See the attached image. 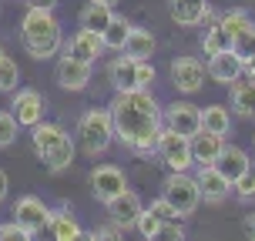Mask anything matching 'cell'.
Wrapping results in <instances>:
<instances>
[{
  "label": "cell",
  "mask_w": 255,
  "mask_h": 241,
  "mask_svg": "<svg viewBox=\"0 0 255 241\" xmlns=\"http://www.w3.org/2000/svg\"><path fill=\"white\" fill-rule=\"evenodd\" d=\"M111 124H115V141H121L134 158H151L161 131V104L151 94V87H131L115 90L108 104Z\"/></svg>",
  "instance_id": "1"
},
{
  "label": "cell",
  "mask_w": 255,
  "mask_h": 241,
  "mask_svg": "<svg viewBox=\"0 0 255 241\" xmlns=\"http://www.w3.org/2000/svg\"><path fill=\"white\" fill-rule=\"evenodd\" d=\"M20 44L34 61H51L61 51V24L54 10H40V7H27L24 20H20Z\"/></svg>",
  "instance_id": "2"
},
{
  "label": "cell",
  "mask_w": 255,
  "mask_h": 241,
  "mask_svg": "<svg viewBox=\"0 0 255 241\" xmlns=\"http://www.w3.org/2000/svg\"><path fill=\"white\" fill-rule=\"evenodd\" d=\"M30 134H34V151L51 174H61L74 164V138L67 134V127L54 121H37L30 127Z\"/></svg>",
  "instance_id": "3"
},
{
  "label": "cell",
  "mask_w": 255,
  "mask_h": 241,
  "mask_svg": "<svg viewBox=\"0 0 255 241\" xmlns=\"http://www.w3.org/2000/svg\"><path fill=\"white\" fill-rule=\"evenodd\" d=\"M77 141L81 151L88 158H101L108 148L115 144V124H111V111L108 107H88L81 121H77Z\"/></svg>",
  "instance_id": "4"
},
{
  "label": "cell",
  "mask_w": 255,
  "mask_h": 241,
  "mask_svg": "<svg viewBox=\"0 0 255 241\" xmlns=\"http://www.w3.org/2000/svg\"><path fill=\"white\" fill-rule=\"evenodd\" d=\"M161 198L175 208L178 221H188L202 204V191L191 171H168V178L161 181Z\"/></svg>",
  "instance_id": "5"
},
{
  "label": "cell",
  "mask_w": 255,
  "mask_h": 241,
  "mask_svg": "<svg viewBox=\"0 0 255 241\" xmlns=\"http://www.w3.org/2000/svg\"><path fill=\"white\" fill-rule=\"evenodd\" d=\"M154 154L161 158V164L168 171H191L195 167V158H191V138L171 131V127L161 124L158 131V144H154Z\"/></svg>",
  "instance_id": "6"
},
{
  "label": "cell",
  "mask_w": 255,
  "mask_h": 241,
  "mask_svg": "<svg viewBox=\"0 0 255 241\" xmlns=\"http://www.w3.org/2000/svg\"><path fill=\"white\" fill-rule=\"evenodd\" d=\"M88 184H91V198L98 204H108L115 194H121L128 188V174H125V167H118V164H98V167H91Z\"/></svg>",
  "instance_id": "7"
},
{
  "label": "cell",
  "mask_w": 255,
  "mask_h": 241,
  "mask_svg": "<svg viewBox=\"0 0 255 241\" xmlns=\"http://www.w3.org/2000/svg\"><path fill=\"white\" fill-rule=\"evenodd\" d=\"M91 74H94V64L77 61L74 54H67V51L57 57V67H54V80H57L64 90H74V94L77 90H88Z\"/></svg>",
  "instance_id": "8"
},
{
  "label": "cell",
  "mask_w": 255,
  "mask_h": 241,
  "mask_svg": "<svg viewBox=\"0 0 255 241\" xmlns=\"http://www.w3.org/2000/svg\"><path fill=\"white\" fill-rule=\"evenodd\" d=\"M10 114L17 117V124L20 127H34L37 121H44L47 114V101H44V94L34 87H24V90H13L10 94Z\"/></svg>",
  "instance_id": "9"
},
{
  "label": "cell",
  "mask_w": 255,
  "mask_h": 241,
  "mask_svg": "<svg viewBox=\"0 0 255 241\" xmlns=\"http://www.w3.org/2000/svg\"><path fill=\"white\" fill-rule=\"evenodd\" d=\"M47 215H51V208L40 201L37 194H24L13 204V221L27 231V238H37L40 231L47 228Z\"/></svg>",
  "instance_id": "10"
},
{
  "label": "cell",
  "mask_w": 255,
  "mask_h": 241,
  "mask_svg": "<svg viewBox=\"0 0 255 241\" xmlns=\"http://www.w3.org/2000/svg\"><path fill=\"white\" fill-rule=\"evenodd\" d=\"M161 121H165V127L191 138L195 131H202V107H195L191 101H175L168 107H161Z\"/></svg>",
  "instance_id": "11"
},
{
  "label": "cell",
  "mask_w": 255,
  "mask_h": 241,
  "mask_svg": "<svg viewBox=\"0 0 255 241\" xmlns=\"http://www.w3.org/2000/svg\"><path fill=\"white\" fill-rule=\"evenodd\" d=\"M205 64L198 61V57H191V54H185V57H175L171 61V84L181 90V94H198L205 84Z\"/></svg>",
  "instance_id": "12"
},
{
  "label": "cell",
  "mask_w": 255,
  "mask_h": 241,
  "mask_svg": "<svg viewBox=\"0 0 255 241\" xmlns=\"http://www.w3.org/2000/svg\"><path fill=\"white\" fill-rule=\"evenodd\" d=\"M195 167H198L195 171V181H198V191H202V201L205 204H222L232 194L229 178L215 164H195Z\"/></svg>",
  "instance_id": "13"
},
{
  "label": "cell",
  "mask_w": 255,
  "mask_h": 241,
  "mask_svg": "<svg viewBox=\"0 0 255 241\" xmlns=\"http://www.w3.org/2000/svg\"><path fill=\"white\" fill-rule=\"evenodd\" d=\"M104 211H108V218H111L115 225H121L125 231H131V228H134V221H138V215L144 211V204H141L138 191L125 188L121 194H115L111 201L104 204Z\"/></svg>",
  "instance_id": "14"
},
{
  "label": "cell",
  "mask_w": 255,
  "mask_h": 241,
  "mask_svg": "<svg viewBox=\"0 0 255 241\" xmlns=\"http://www.w3.org/2000/svg\"><path fill=\"white\" fill-rule=\"evenodd\" d=\"M205 74L212 77L215 84H225V87H229L235 77H242V74H245V61H242V57H239L235 51H218V54H208Z\"/></svg>",
  "instance_id": "15"
},
{
  "label": "cell",
  "mask_w": 255,
  "mask_h": 241,
  "mask_svg": "<svg viewBox=\"0 0 255 241\" xmlns=\"http://www.w3.org/2000/svg\"><path fill=\"white\" fill-rule=\"evenodd\" d=\"M67 54H74L77 61H88L94 64L98 57L104 54V40L98 30H88V27H77L74 34H71V40H67V47H64Z\"/></svg>",
  "instance_id": "16"
},
{
  "label": "cell",
  "mask_w": 255,
  "mask_h": 241,
  "mask_svg": "<svg viewBox=\"0 0 255 241\" xmlns=\"http://www.w3.org/2000/svg\"><path fill=\"white\" fill-rule=\"evenodd\" d=\"M44 231H51L57 241H77V238H84V228L77 225V218H74V211H71V204L54 208L51 215H47V228H44Z\"/></svg>",
  "instance_id": "17"
},
{
  "label": "cell",
  "mask_w": 255,
  "mask_h": 241,
  "mask_svg": "<svg viewBox=\"0 0 255 241\" xmlns=\"http://www.w3.org/2000/svg\"><path fill=\"white\" fill-rule=\"evenodd\" d=\"M222 148H225V134L205 131V127L191 134V158H195V164H215Z\"/></svg>",
  "instance_id": "18"
},
{
  "label": "cell",
  "mask_w": 255,
  "mask_h": 241,
  "mask_svg": "<svg viewBox=\"0 0 255 241\" xmlns=\"http://www.w3.org/2000/svg\"><path fill=\"white\" fill-rule=\"evenodd\" d=\"M215 167L225 174V178H229V184H235V181H239L245 171L252 167V158H249V151H245V148L225 144V148H222V154H218V161H215Z\"/></svg>",
  "instance_id": "19"
},
{
  "label": "cell",
  "mask_w": 255,
  "mask_h": 241,
  "mask_svg": "<svg viewBox=\"0 0 255 241\" xmlns=\"http://www.w3.org/2000/svg\"><path fill=\"white\" fill-rule=\"evenodd\" d=\"M229 87H232V111L245 121H255V80L242 74L235 77Z\"/></svg>",
  "instance_id": "20"
},
{
  "label": "cell",
  "mask_w": 255,
  "mask_h": 241,
  "mask_svg": "<svg viewBox=\"0 0 255 241\" xmlns=\"http://www.w3.org/2000/svg\"><path fill=\"white\" fill-rule=\"evenodd\" d=\"M168 13L178 27H195L208 13V0H168Z\"/></svg>",
  "instance_id": "21"
},
{
  "label": "cell",
  "mask_w": 255,
  "mask_h": 241,
  "mask_svg": "<svg viewBox=\"0 0 255 241\" xmlns=\"http://www.w3.org/2000/svg\"><path fill=\"white\" fill-rule=\"evenodd\" d=\"M154 47H158V40H154L151 30H144V27H131V34H128L121 54H128L131 61H151Z\"/></svg>",
  "instance_id": "22"
},
{
  "label": "cell",
  "mask_w": 255,
  "mask_h": 241,
  "mask_svg": "<svg viewBox=\"0 0 255 241\" xmlns=\"http://www.w3.org/2000/svg\"><path fill=\"white\" fill-rule=\"evenodd\" d=\"M205 20H208V27H205V37H202V51L205 54H218V51H232V34L225 30V27L218 24V13H205Z\"/></svg>",
  "instance_id": "23"
},
{
  "label": "cell",
  "mask_w": 255,
  "mask_h": 241,
  "mask_svg": "<svg viewBox=\"0 0 255 241\" xmlns=\"http://www.w3.org/2000/svg\"><path fill=\"white\" fill-rule=\"evenodd\" d=\"M108 84L115 90H131L134 87V61L118 51V57L108 64Z\"/></svg>",
  "instance_id": "24"
},
{
  "label": "cell",
  "mask_w": 255,
  "mask_h": 241,
  "mask_svg": "<svg viewBox=\"0 0 255 241\" xmlns=\"http://www.w3.org/2000/svg\"><path fill=\"white\" fill-rule=\"evenodd\" d=\"M111 17H115V7H108V3H101V0H88V3L81 7V13H77V24L101 34Z\"/></svg>",
  "instance_id": "25"
},
{
  "label": "cell",
  "mask_w": 255,
  "mask_h": 241,
  "mask_svg": "<svg viewBox=\"0 0 255 241\" xmlns=\"http://www.w3.org/2000/svg\"><path fill=\"white\" fill-rule=\"evenodd\" d=\"M202 127L215 131V134H232V114L225 104H208L202 107Z\"/></svg>",
  "instance_id": "26"
},
{
  "label": "cell",
  "mask_w": 255,
  "mask_h": 241,
  "mask_svg": "<svg viewBox=\"0 0 255 241\" xmlns=\"http://www.w3.org/2000/svg\"><path fill=\"white\" fill-rule=\"evenodd\" d=\"M128 34H131V20H125V17H111L108 20V27L101 30V40H104V51H121L125 47Z\"/></svg>",
  "instance_id": "27"
},
{
  "label": "cell",
  "mask_w": 255,
  "mask_h": 241,
  "mask_svg": "<svg viewBox=\"0 0 255 241\" xmlns=\"http://www.w3.org/2000/svg\"><path fill=\"white\" fill-rule=\"evenodd\" d=\"M232 51L239 54L242 61L255 54V20H252V17H249V20H245V24L232 34Z\"/></svg>",
  "instance_id": "28"
},
{
  "label": "cell",
  "mask_w": 255,
  "mask_h": 241,
  "mask_svg": "<svg viewBox=\"0 0 255 241\" xmlns=\"http://www.w3.org/2000/svg\"><path fill=\"white\" fill-rule=\"evenodd\" d=\"M17 84H20V67L10 54H3L0 57V94H13Z\"/></svg>",
  "instance_id": "29"
},
{
  "label": "cell",
  "mask_w": 255,
  "mask_h": 241,
  "mask_svg": "<svg viewBox=\"0 0 255 241\" xmlns=\"http://www.w3.org/2000/svg\"><path fill=\"white\" fill-rule=\"evenodd\" d=\"M17 134H20V124H17V117H13L10 111H0V151L13 148Z\"/></svg>",
  "instance_id": "30"
},
{
  "label": "cell",
  "mask_w": 255,
  "mask_h": 241,
  "mask_svg": "<svg viewBox=\"0 0 255 241\" xmlns=\"http://www.w3.org/2000/svg\"><path fill=\"white\" fill-rule=\"evenodd\" d=\"M232 194H235V198H239V201H255V167H249V171H245L242 178L235 181V184H232Z\"/></svg>",
  "instance_id": "31"
},
{
  "label": "cell",
  "mask_w": 255,
  "mask_h": 241,
  "mask_svg": "<svg viewBox=\"0 0 255 241\" xmlns=\"http://www.w3.org/2000/svg\"><path fill=\"white\" fill-rule=\"evenodd\" d=\"M134 228H138V235L141 238H158V235H161V218L158 215H151V211H141L138 215V221H134Z\"/></svg>",
  "instance_id": "32"
},
{
  "label": "cell",
  "mask_w": 255,
  "mask_h": 241,
  "mask_svg": "<svg viewBox=\"0 0 255 241\" xmlns=\"http://www.w3.org/2000/svg\"><path fill=\"white\" fill-rule=\"evenodd\" d=\"M158 71H154L151 61H134V87H151Z\"/></svg>",
  "instance_id": "33"
},
{
  "label": "cell",
  "mask_w": 255,
  "mask_h": 241,
  "mask_svg": "<svg viewBox=\"0 0 255 241\" xmlns=\"http://www.w3.org/2000/svg\"><path fill=\"white\" fill-rule=\"evenodd\" d=\"M121 235H125V228H121V225H115V221L108 218V225L94 228L91 235H84V238H91V241H101V238H121Z\"/></svg>",
  "instance_id": "34"
},
{
  "label": "cell",
  "mask_w": 255,
  "mask_h": 241,
  "mask_svg": "<svg viewBox=\"0 0 255 241\" xmlns=\"http://www.w3.org/2000/svg\"><path fill=\"white\" fill-rule=\"evenodd\" d=\"M158 238H171V241H185V238H188V231L181 228V225H178V218H175V221H161V235H158Z\"/></svg>",
  "instance_id": "35"
},
{
  "label": "cell",
  "mask_w": 255,
  "mask_h": 241,
  "mask_svg": "<svg viewBox=\"0 0 255 241\" xmlns=\"http://www.w3.org/2000/svg\"><path fill=\"white\" fill-rule=\"evenodd\" d=\"M148 211H151V215H158L161 221H175V218H178V215H175V208H171V204H168L165 198L151 201V204H148Z\"/></svg>",
  "instance_id": "36"
},
{
  "label": "cell",
  "mask_w": 255,
  "mask_h": 241,
  "mask_svg": "<svg viewBox=\"0 0 255 241\" xmlns=\"http://www.w3.org/2000/svg\"><path fill=\"white\" fill-rule=\"evenodd\" d=\"M0 238H17V241H30L27 238V231L17 225V221H10V225H0Z\"/></svg>",
  "instance_id": "37"
},
{
  "label": "cell",
  "mask_w": 255,
  "mask_h": 241,
  "mask_svg": "<svg viewBox=\"0 0 255 241\" xmlns=\"http://www.w3.org/2000/svg\"><path fill=\"white\" fill-rule=\"evenodd\" d=\"M242 235H245L249 241H255V211L242 215Z\"/></svg>",
  "instance_id": "38"
},
{
  "label": "cell",
  "mask_w": 255,
  "mask_h": 241,
  "mask_svg": "<svg viewBox=\"0 0 255 241\" xmlns=\"http://www.w3.org/2000/svg\"><path fill=\"white\" fill-rule=\"evenodd\" d=\"M7 191H10V178H7V171L0 167V204L7 201Z\"/></svg>",
  "instance_id": "39"
},
{
  "label": "cell",
  "mask_w": 255,
  "mask_h": 241,
  "mask_svg": "<svg viewBox=\"0 0 255 241\" xmlns=\"http://www.w3.org/2000/svg\"><path fill=\"white\" fill-rule=\"evenodd\" d=\"M27 7H40V10H54L57 7V0H24Z\"/></svg>",
  "instance_id": "40"
},
{
  "label": "cell",
  "mask_w": 255,
  "mask_h": 241,
  "mask_svg": "<svg viewBox=\"0 0 255 241\" xmlns=\"http://www.w3.org/2000/svg\"><path fill=\"white\" fill-rule=\"evenodd\" d=\"M245 77H252V80H255V54H252V57H245Z\"/></svg>",
  "instance_id": "41"
},
{
  "label": "cell",
  "mask_w": 255,
  "mask_h": 241,
  "mask_svg": "<svg viewBox=\"0 0 255 241\" xmlns=\"http://www.w3.org/2000/svg\"><path fill=\"white\" fill-rule=\"evenodd\" d=\"M101 3H108V7H118V3H121V0H101Z\"/></svg>",
  "instance_id": "42"
},
{
  "label": "cell",
  "mask_w": 255,
  "mask_h": 241,
  "mask_svg": "<svg viewBox=\"0 0 255 241\" xmlns=\"http://www.w3.org/2000/svg\"><path fill=\"white\" fill-rule=\"evenodd\" d=\"M3 54H7V51H3V44H0V57H3Z\"/></svg>",
  "instance_id": "43"
},
{
  "label": "cell",
  "mask_w": 255,
  "mask_h": 241,
  "mask_svg": "<svg viewBox=\"0 0 255 241\" xmlns=\"http://www.w3.org/2000/svg\"><path fill=\"white\" fill-rule=\"evenodd\" d=\"M0 13H3V3H0Z\"/></svg>",
  "instance_id": "44"
}]
</instances>
